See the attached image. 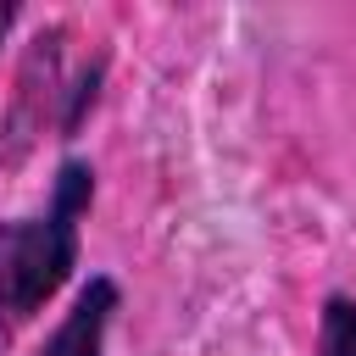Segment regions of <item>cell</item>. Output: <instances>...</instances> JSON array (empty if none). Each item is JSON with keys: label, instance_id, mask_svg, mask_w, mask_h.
I'll return each mask as SVG.
<instances>
[{"label": "cell", "instance_id": "6da1fadb", "mask_svg": "<svg viewBox=\"0 0 356 356\" xmlns=\"http://www.w3.org/2000/svg\"><path fill=\"white\" fill-rule=\"evenodd\" d=\"M89 167L67 161L56 178V200L44 217L0 222V350L11 345L17 323H28L72 273L78 256V211L89 206Z\"/></svg>", "mask_w": 356, "mask_h": 356}, {"label": "cell", "instance_id": "7a4b0ae2", "mask_svg": "<svg viewBox=\"0 0 356 356\" xmlns=\"http://www.w3.org/2000/svg\"><path fill=\"white\" fill-rule=\"evenodd\" d=\"M111 312H117V284L111 278H95L78 295V306L61 317V328L50 334V345L39 356H100L106 328H111Z\"/></svg>", "mask_w": 356, "mask_h": 356}, {"label": "cell", "instance_id": "3957f363", "mask_svg": "<svg viewBox=\"0 0 356 356\" xmlns=\"http://www.w3.org/2000/svg\"><path fill=\"white\" fill-rule=\"evenodd\" d=\"M317 356H356V300L334 295L323 306V328H317Z\"/></svg>", "mask_w": 356, "mask_h": 356}, {"label": "cell", "instance_id": "277c9868", "mask_svg": "<svg viewBox=\"0 0 356 356\" xmlns=\"http://www.w3.org/2000/svg\"><path fill=\"white\" fill-rule=\"evenodd\" d=\"M6 22H11V11H0V33H6Z\"/></svg>", "mask_w": 356, "mask_h": 356}]
</instances>
